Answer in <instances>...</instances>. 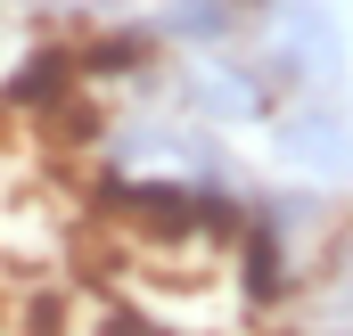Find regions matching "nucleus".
I'll use <instances>...</instances> for the list:
<instances>
[{"instance_id":"obj_1","label":"nucleus","mask_w":353,"mask_h":336,"mask_svg":"<svg viewBox=\"0 0 353 336\" xmlns=\"http://www.w3.org/2000/svg\"><path fill=\"white\" fill-rule=\"evenodd\" d=\"M255 58L288 98H337L353 74V41L329 0H255Z\"/></svg>"},{"instance_id":"obj_5","label":"nucleus","mask_w":353,"mask_h":336,"mask_svg":"<svg viewBox=\"0 0 353 336\" xmlns=\"http://www.w3.org/2000/svg\"><path fill=\"white\" fill-rule=\"evenodd\" d=\"M337 262H345V271H353V230H337Z\"/></svg>"},{"instance_id":"obj_3","label":"nucleus","mask_w":353,"mask_h":336,"mask_svg":"<svg viewBox=\"0 0 353 336\" xmlns=\"http://www.w3.org/2000/svg\"><path fill=\"white\" fill-rule=\"evenodd\" d=\"M263 132H271V156H279L288 180H304V189L353 180V115H345V98H279Z\"/></svg>"},{"instance_id":"obj_2","label":"nucleus","mask_w":353,"mask_h":336,"mask_svg":"<svg viewBox=\"0 0 353 336\" xmlns=\"http://www.w3.org/2000/svg\"><path fill=\"white\" fill-rule=\"evenodd\" d=\"M165 98H173L181 115H197V123H214V132H255L271 123V107L288 98V90L271 83V66L255 50H197V58H173L165 66Z\"/></svg>"},{"instance_id":"obj_4","label":"nucleus","mask_w":353,"mask_h":336,"mask_svg":"<svg viewBox=\"0 0 353 336\" xmlns=\"http://www.w3.org/2000/svg\"><path fill=\"white\" fill-rule=\"evenodd\" d=\"M173 58H197V50H230L255 33V0H157L140 17Z\"/></svg>"}]
</instances>
